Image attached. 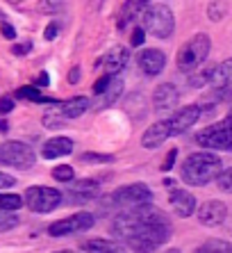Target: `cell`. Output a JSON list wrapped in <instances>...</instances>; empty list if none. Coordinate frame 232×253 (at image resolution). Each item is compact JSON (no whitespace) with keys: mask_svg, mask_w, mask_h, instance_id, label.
Here are the masks:
<instances>
[{"mask_svg":"<svg viewBox=\"0 0 232 253\" xmlns=\"http://www.w3.org/2000/svg\"><path fill=\"white\" fill-rule=\"evenodd\" d=\"M168 237H171V224H168L166 214L151 206H144L139 226L125 242L134 253H153L164 242H168Z\"/></svg>","mask_w":232,"mask_h":253,"instance_id":"1","label":"cell"},{"mask_svg":"<svg viewBox=\"0 0 232 253\" xmlns=\"http://www.w3.org/2000/svg\"><path fill=\"white\" fill-rule=\"evenodd\" d=\"M221 167L223 162L214 151H196L182 162V178L193 187H203L219 178Z\"/></svg>","mask_w":232,"mask_h":253,"instance_id":"2","label":"cell"},{"mask_svg":"<svg viewBox=\"0 0 232 253\" xmlns=\"http://www.w3.org/2000/svg\"><path fill=\"white\" fill-rule=\"evenodd\" d=\"M144 30L151 32L153 37L157 39H168L173 35V28H175V18H173V12L171 7L164 5V2H157V5H148L144 14Z\"/></svg>","mask_w":232,"mask_h":253,"instance_id":"3","label":"cell"},{"mask_svg":"<svg viewBox=\"0 0 232 253\" xmlns=\"http://www.w3.org/2000/svg\"><path fill=\"white\" fill-rule=\"evenodd\" d=\"M209 48H212V42H209V37L205 35V32L193 35L192 39L180 48V53H178V69L193 71L196 66H200L205 59H207Z\"/></svg>","mask_w":232,"mask_h":253,"instance_id":"4","label":"cell"},{"mask_svg":"<svg viewBox=\"0 0 232 253\" xmlns=\"http://www.w3.org/2000/svg\"><path fill=\"white\" fill-rule=\"evenodd\" d=\"M151 201H153V192L148 189V185H144V183H134V185H128V187H121L110 196L112 206H118L121 210H125V208L151 206Z\"/></svg>","mask_w":232,"mask_h":253,"instance_id":"5","label":"cell"},{"mask_svg":"<svg viewBox=\"0 0 232 253\" xmlns=\"http://www.w3.org/2000/svg\"><path fill=\"white\" fill-rule=\"evenodd\" d=\"M198 144L209 151H232V121L226 119L223 124L209 126L198 132Z\"/></svg>","mask_w":232,"mask_h":253,"instance_id":"6","label":"cell"},{"mask_svg":"<svg viewBox=\"0 0 232 253\" xmlns=\"http://www.w3.org/2000/svg\"><path fill=\"white\" fill-rule=\"evenodd\" d=\"M0 165L14 169H30L35 165V151L23 141H5L0 144Z\"/></svg>","mask_w":232,"mask_h":253,"instance_id":"7","label":"cell"},{"mask_svg":"<svg viewBox=\"0 0 232 253\" xmlns=\"http://www.w3.org/2000/svg\"><path fill=\"white\" fill-rule=\"evenodd\" d=\"M23 199H25V206L32 212L46 214V212H52L62 203V192L52 187H28Z\"/></svg>","mask_w":232,"mask_h":253,"instance_id":"8","label":"cell"},{"mask_svg":"<svg viewBox=\"0 0 232 253\" xmlns=\"http://www.w3.org/2000/svg\"><path fill=\"white\" fill-rule=\"evenodd\" d=\"M93 226V214L89 212H77L73 217H66V219H59L55 224L48 228L52 237H64L71 235V233H82V230H89Z\"/></svg>","mask_w":232,"mask_h":253,"instance_id":"9","label":"cell"},{"mask_svg":"<svg viewBox=\"0 0 232 253\" xmlns=\"http://www.w3.org/2000/svg\"><path fill=\"white\" fill-rule=\"evenodd\" d=\"M228 208L223 201H205L203 206L198 208V221L207 228H216L226 221Z\"/></svg>","mask_w":232,"mask_h":253,"instance_id":"10","label":"cell"},{"mask_svg":"<svg viewBox=\"0 0 232 253\" xmlns=\"http://www.w3.org/2000/svg\"><path fill=\"white\" fill-rule=\"evenodd\" d=\"M200 107L198 105H187L182 110L173 114V117L168 119V126H171V135H180V132H187V130L192 128L193 124H198V119H200Z\"/></svg>","mask_w":232,"mask_h":253,"instance_id":"11","label":"cell"},{"mask_svg":"<svg viewBox=\"0 0 232 253\" xmlns=\"http://www.w3.org/2000/svg\"><path fill=\"white\" fill-rule=\"evenodd\" d=\"M168 203H171V208H173L178 217H192L196 212V196L192 192H187V189H171Z\"/></svg>","mask_w":232,"mask_h":253,"instance_id":"12","label":"cell"},{"mask_svg":"<svg viewBox=\"0 0 232 253\" xmlns=\"http://www.w3.org/2000/svg\"><path fill=\"white\" fill-rule=\"evenodd\" d=\"M178 98H180V94H178L175 84H171V83L159 84V87L153 91V105H155L157 112H166V110H173V107L178 105Z\"/></svg>","mask_w":232,"mask_h":253,"instance_id":"13","label":"cell"},{"mask_svg":"<svg viewBox=\"0 0 232 253\" xmlns=\"http://www.w3.org/2000/svg\"><path fill=\"white\" fill-rule=\"evenodd\" d=\"M139 66L146 76L153 78L157 73H162V69L166 66V55L162 50H157V48H146L144 53L139 55Z\"/></svg>","mask_w":232,"mask_h":253,"instance_id":"14","label":"cell"},{"mask_svg":"<svg viewBox=\"0 0 232 253\" xmlns=\"http://www.w3.org/2000/svg\"><path fill=\"white\" fill-rule=\"evenodd\" d=\"M96 194H98V183H96V180L84 178V180H76V183L71 180L69 183L71 203H87V201H91Z\"/></svg>","mask_w":232,"mask_h":253,"instance_id":"15","label":"cell"},{"mask_svg":"<svg viewBox=\"0 0 232 253\" xmlns=\"http://www.w3.org/2000/svg\"><path fill=\"white\" fill-rule=\"evenodd\" d=\"M168 137H171V126H168V121H157L151 128H146L144 137H141V144L153 151V148L162 146Z\"/></svg>","mask_w":232,"mask_h":253,"instance_id":"16","label":"cell"},{"mask_svg":"<svg viewBox=\"0 0 232 253\" xmlns=\"http://www.w3.org/2000/svg\"><path fill=\"white\" fill-rule=\"evenodd\" d=\"M71 151H73V141H71L69 137H52V139H48L46 144H43L41 155L46 160H57V158L69 155Z\"/></svg>","mask_w":232,"mask_h":253,"instance_id":"17","label":"cell"},{"mask_svg":"<svg viewBox=\"0 0 232 253\" xmlns=\"http://www.w3.org/2000/svg\"><path fill=\"white\" fill-rule=\"evenodd\" d=\"M128 59H130V53L125 50V48L114 46L110 53L105 55V73H110V76L121 73V71L125 69V64H128Z\"/></svg>","mask_w":232,"mask_h":253,"instance_id":"18","label":"cell"},{"mask_svg":"<svg viewBox=\"0 0 232 253\" xmlns=\"http://www.w3.org/2000/svg\"><path fill=\"white\" fill-rule=\"evenodd\" d=\"M209 84L214 89H226L232 84V59L221 62L219 66H212V80Z\"/></svg>","mask_w":232,"mask_h":253,"instance_id":"19","label":"cell"},{"mask_svg":"<svg viewBox=\"0 0 232 253\" xmlns=\"http://www.w3.org/2000/svg\"><path fill=\"white\" fill-rule=\"evenodd\" d=\"M89 110V98L87 96H76V98L71 100H64L62 105H59V114L64 119H77Z\"/></svg>","mask_w":232,"mask_h":253,"instance_id":"20","label":"cell"},{"mask_svg":"<svg viewBox=\"0 0 232 253\" xmlns=\"http://www.w3.org/2000/svg\"><path fill=\"white\" fill-rule=\"evenodd\" d=\"M82 251L84 253H123V249L112 240H103V237H96V240H87L82 242Z\"/></svg>","mask_w":232,"mask_h":253,"instance_id":"21","label":"cell"},{"mask_svg":"<svg viewBox=\"0 0 232 253\" xmlns=\"http://www.w3.org/2000/svg\"><path fill=\"white\" fill-rule=\"evenodd\" d=\"M148 9V0H128L125 2V7H123V12H121V28L123 25H128L130 21H134L137 16H141V14Z\"/></svg>","mask_w":232,"mask_h":253,"instance_id":"22","label":"cell"},{"mask_svg":"<svg viewBox=\"0 0 232 253\" xmlns=\"http://www.w3.org/2000/svg\"><path fill=\"white\" fill-rule=\"evenodd\" d=\"M121 94H123V80H121V78H116V80H112V84L107 87V91L98 96V103H96V107H98V110L110 107Z\"/></svg>","mask_w":232,"mask_h":253,"instance_id":"23","label":"cell"},{"mask_svg":"<svg viewBox=\"0 0 232 253\" xmlns=\"http://www.w3.org/2000/svg\"><path fill=\"white\" fill-rule=\"evenodd\" d=\"M196 253H232V244L226 240H209L203 247H198Z\"/></svg>","mask_w":232,"mask_h":253,"instance_id":"24","label":"cell"},{"mask_svg":"<svg viewBox=\"0 0 232 253\" xmlns=\"http://www.w3.org/2000/svg\"><path fill=\"white\" fill-rule=\"evenodd\" d=\"M228 14V0H212L207 5V18L209 21H223Z\"/></svg>","mask_w":232,"mask_h":253,"instance_id":"25","label":"cell"},{"mask_svg":"<svg viewBox=\"0 0 232 253\" xmlns=\"http://www.w3.org/2000/svg\"><path fill=\"white\" fill-rule=\"evenodd\" d=\"M23 203H25V199H21L18 194H2L0 192V210L12 212V210H18Z\"/></svg>","mask_w":232,"mask_h":253,"instance_id":"26","label":"cell"},{"mask_svg":"<svg viewBox=\"0 0 232 253\" xmlns=\"http://www.w3.org/2000/svg\"><path fill=\"white\" fill-rule=\"evenodd\" d=\"M18 96H21V98H28V100H35V103H55V100L46 98L43 94H39L37 87H21L18 89Z\"/></svg>","mask_w":232,"mask_h":253,"instance_id":"27","label":"cell"},{"mask_svg":"<svg viewBox=\"0 0 232 253\" xmlns=\"http://www.w3.org/2000/svg\"><path fill=\"white\" fill-rule=\"evenodd\" d=\"M73 169H71V165H59V167H55L52 169V178L55 180H59V183H71L73 180Z\"/></svg>","mask_w":232,"mask_h":253,"instance_id":"28","label":"cell"},{"mask_svg":"<svg viewBox=\"0 0 232 253\" xmlns=\"http://www.w3.org/2000/svg\"><path fill=\"white\" fill-rule=\"evenodd\" d=\"M64 7V0H39L37 2V9H39L41 14H55L59 12Z\"/></svg>","mask_w":232,"mask_h":253,"instance_id":"29","label":"cell"},{"mask_svg":"<svg viewBox=\"0 0 232 253\" xmlns=\"http://www.w3.org/2000/svg\"><path fill=\"white\" fill-rule=\"evenodd\" d=\"M216 185H219V189H223V192H228V194H232V167L226 171H221L219 178H216Z\"/></svg>","mask_w":232,"mask_h":253,"instance_id":"30","label":"cell"},{"mask_svg":"<svg viewBox=\"0 0 232 253\" xmlns=\"http://www.w3.org/2000/svg\"><path fill=\"white\" fill-rule=\"evenodd\" d=\"M18 224V219L14 214H9L7 210H0V230H9Z\"/></svg>","mask_w":232,"mask_h":253,"instance_id":"31","label":"cell"},{"mask_svg":"<svg viewBox=\"0 0 232 253\" xmlns=\"http://www.w3.org/2000/svg\"><path fill=\"white\" fill-rule=\"evenodd\" d=\"M110 84H112V76H110V73H105V76H100L98 80H96V84H93V94H96V96L105 94Z\"/></svg>","mask_w":232,"mask_h":253,"instance_id":"32","label":"cell"},{"mask_svg":"<svg viewBox=\"0 0 232 253\" xmlns=\"http://www.w3.org/2000/svg\"><path fill=\"white\" fill-rule=\"evenodd\" d=\"M209 80H212V69H205V71H200L198 76H193L192 80H189V84H192V87H203Z\"/></svg>","mask_w":232,"mask_h":253,"instance_id":"33","label":"cell"},{"mask_svg":"<svg viewBox=\"0 0 232 253\" xmlns=\"http://www.w3.org/2000/svg\"><path fill=\"white\" fill-rule=\"evenodd\" d=\"M82 162H103V165H107V162H112V155H100V153H82Z\"/></svg>","mask_w":232,"mask_h":253,"instance_id":"34","label":"cell"},{"mask_svg":"<svg viewBox=\"0 0 232 253\" xmlns=\"http://www.w3.org/2000/svg\"><path fill=\"white\" fill-rule=\"evenodd\" d=\"M64 121L66 119L62 117V114H59V117H52V114H46V117H43V126H48V128H62Z\"/></svg>","mask_w":232,"mask_h":253,"instance_id":"35","label":"cell"},{"mask_svg":"<svg viewBox=\"0 0 232 253\" xmlns=\"http://www.w3.org/2000/svg\"><path fill=\"white\" fill-rule=\"evenodd\" d=\"M175 158H178V151H175V148H171V151H168V155H166V160H164V165H162V169L164 171H171L175 167Z\"/></svg>","mask_w":232,"mask_h":253,"instance_id":"36","label":"cell"},{"mask_svg":"<svg viewBox=\"0 0 232 253\" xmlns=\"http://www.w3.org/2000/svg\"><path fill=\"white\" fill-rule=\"evenodd\" d=\"M144 39H146V30L144 28H134L130 43H132V46H141V43H144Z\"/></svg>","mask_w":232,"mask_h":253,"instance_id":"37","label":"cell"},{"mask_svg":"<svg viewBox=\"0 0 232 253\" xmlns=\"http://www.w3.org/2000/svg\"><path fill=\"white\" fill-rule=\"evenodd\" d=\"M14 185H16V178H14V176H7V173H2V171H0V192H2V189L14 187Z\"/></svg>","mask_w":232,"mask_h":253,"instance_id":"38","label":"cell"},{"mask_svg":"<svg viewBox=\"0 0 232 253\" xmlns=\"http://www.w3.org/2000/svg\"><path fill=\"white\" fill-rule=\"evenodd\" d=\"M14 110V100L12 98H0V114H9Z\"/></svg>","mask_w":232,"mask_h":253,"instance_id":"39","label":"cell"},{"mask_svg":"<svg viewBox=\"0 0 232 253\" xmlns=\"http://www.w3.org/2000/svg\"><path fill=\"white\" fill-rule=\"evenodd\" d=\"M0 30H2V37H5V39H16V30H14L9 23H2Z\"/></svg>","mask_w":232,"mask_h":253,"instance_id":"40","label":"cell"},{"mask_svg":"<svg viewBox=\"0 0 232 253\" xmlns=\"http://www.w3.org/2000/svg\"><path fill=\"white\" fill-rule=\"evenodd\" d=\"M43 37H46L48 42H52V39L57 37V23H50V25H48L46 32H43Z\"/></svg>","mask_w":232,"mask_h":253,"instance_id":"41","label":"cell"},{"mask_svg":"<svg viewBox=\"0 0 232 253\" xmlns=\"http://www.w3.org/2000/svg\"><path fill=\"white\" fill-rule=\"evenodd\" d=\"M12 53H14V55H25V53H30V43H16V46L12 48Z\"/></svg>","mask_w":232,"mask_h":253,"instance_id":"42","label":"cell"},{"mask_svg":"<svg viewBox=\"0 0 232 253\" xmlns=\"http://www.w3.org/2000/svg\"><path fill=\"white\" fill-rule=\"evenodd\" d=\"M69 83L71 84H77V83H80V69H77V66L69 73Z\"/></svg>","mask_w":232,"mask_h":253,"instance_id":"43","label":"cell"},{"mask_svg":"<svg viewBox=\"0 0 232 253\" xmlns=\"http://www.w3.org/2000/svg\"><path fill=\"white\" fill-rule=\"evenodd\" d=\"M48 83H50V78H48V73H41V76L37 78V84H39V87H46Z\"/></svg>","mask_w":232,"mask_h":253,"instance_id":"44","label":"cell"},{"mask_svg":"<svg viewBox=\"0 0 232 253\" xmlns=\"http://www.w3.org/2000/svg\"><path fill=\"white\" fill-rule=\"evenodd\" d=\"M7 130H9V126H7V121H2V119H0V132H7Z\"/></svg>","mask_w":232,"mask_h":253,"instance_id":"45","label":"cell"},{"mask_svg":"<svg viewBox=\"0 0 232 253\" xmlns=\"http://www.w3.org/2000/svg\"><path fill=\"white\" fill-rule=\"evenodd\" d=\"M7 2H9V5H21L23 0H7Z\"/></svg>","mask_w":232,"mask_h":253,"instance_id":"46","label":"cell"},{"mask_svg":"<svg viewBox=\"0 0 232 253\" xmlns=\"http://www.w3.org/2000/svg\"><path fill=\"white\" fill-rule=\"evenodd\" d=\"M166 253H182V251H180V249H168Z\"/></svg>","mask_w":232,"mask_h":253,"instance_id":"47","label":"cell"},{"mask_svg":"<svg viewBox=\"0 0 232 253\" xmlns=\"http://www.w3.org/2000/svg\"><path fill=\"white\" fill-rule=\"evenodd\" d=\"M57 253H71V251H57Z\"/></svg>","mask_w":232,"mask_h":253,"instance_id":"48","label":"cell"},{"mask_svg":"<svg viewBox=\"0 0 232 253\" xmlns=\"http://www.w3.org/2000/svg\"><path fill=\"white\" fill-rule=\"evenodd\" d=\"M228 119H230V121H232V112H230V117H228Z\"/></svg>","mask_w":232,"mask_h":253,"instance_id":"49","label":"cell"}]
</instances>
